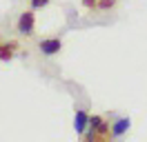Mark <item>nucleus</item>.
<instances>
[{"mask_svg":"<svg viewBox=\"0 0 147 142\" xmlns=\"http://www.w3.org/2000/svg\"><path fill=\"white\" fill-rule=\"evenodd\" d=\"M13 53H16V44H13V42L0 44V60H11Z\"/></svg>","mask_w":147,"mask_h":142,"instance_id":"nucleus-6","label":"nucleus"},{"mask_svg":"<svg viewBox=\"0 0 147 142\" xmlns=\"http://www.w3.org/2000/svg\"><path fill=\"white\" fill-rule=\"evenodd\" d=\"M129 129V120L127 118H120V120H116L114 122V127H111V135H116V138H120L123 133Z\"/></svg>","mask_w":147,"mask_h":142,"instance_id":"nucleus-5","label":"nucleus"},{"mask_svg":"<svg viewBox=\"0 0 147 142\" xmlns=\"http://www.w3.org/2000/svg\"><path fill=\"white\" fill-rule=\"evenodd\" d=\"M18 31L22 36H29L31 31H34V13H31V11L20 13V18H18Z\"/></svg>","mask_w":147,"mask_h":142,"instance_id":"nucleus-2","label":"nucleus"},{"mask_svg":"<svg viewBox=\"0 0 147 142\" xmlns=\"http://www.w3.org/2000/svg\"><path fill=\"white\" fill-rule=\"evenodd\" d=\"M47 2H49V0H31V7L34 9H42V7H47Z\"/></svg>","mask_w":147,"mask_h":142,"instance_id":"nucleus-7","label":"nucleus"},{"mask_svg":"<svg viewBox=\"0 0 147 142\" xmlns=\"http://www.w3.org/2000/svg\"><path fill=\"white\" fill-rule=\"evenodd\" d=\"M105 138H109V124L102 122V118H98V115H92L87 140H105Z\"/></svg>","mask_w":147,"mask_h":142,"instance_id":"nucleus-1","label":"nucleus"},{"mask_svg":"<svg viewBox=\"0 0 147 142\" xmlns=\"http://www.w3.org/2000/svg\"><path fill=\"white\" fill-rule=\"evenodd\" d=\"M40 51L45 56H54V53L60 51V40L58 38H49V40H42L40 42Z\"/></svg>","mask_w":147,"mask_h":142,"instance_id":"nucleus-3","label":"nucleus"},{"mask_svg":"<svg viewBox=\"0 0 147 142\" xmlns=\"http://www.w3.org/2000/svg\"><path fill=\"white\" fill-rule=\"evenodd\" d=\"M89 124V115L85 111H76V118H74V127L78 133H85V127Z\"/></svg>","mask_w":147,"mask_h":142,"instance_id":"nucleus-4","label":"nucleus"},{"mask_svg":"<svg viewBox=\"0 0 147 142\" xmlns=\"http://www.w3.org/2000/svg\"><path fill=\"white\" fill-rule=\"evenodd\" d=\"M111 5H114V0H100V7H102V9L111 7Z\"/></svg>","mask_w":147,"mask_h":142,"instance_id":"nucleus-8","label":"nucleus"}]
</instances>
